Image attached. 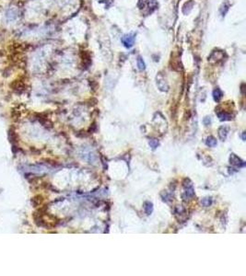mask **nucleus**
I'll list each match as a JSON object with an SVG mask.
<instances>
[{
	"label": "nucleus",
	"mask_w": 246,
	"mask_h": 276,
	"mask_svg": "<svg viewBox=\"0 0 246 276\" xmlns=\"http://www.w3.org/2000/svg\"><path fill=\"white\" fill-rule=\"evenodd\" d=\"M138 6L145 14H149L158 8V3L156 0H140Z\"/></svg>",
	"instance_id": "nucleus-1"
},
{
	"label": "nucleus",
	"mask_w": 246,
	"mask_h": 276,
	"mask_svg": "<svg viewBox=\"0 0 246 276\" xmlns=\"http://www.w3.org/2000/svg\"><path fill=\"white\" fill-rule=\"evenodd\" d=\"M156 79H157V86L160 91H168V89H169L168 83L166 82L165 77L163 76V75L161 73L158 74Z\"/></svg>",
	"instance_id": "nucleus-2"
},
{
	"label": "nucleus",
	"mask_w": 246,
	"mask_h": 276,
	"mask_svg": "<svg viewBox=\"0 0 246 276\" xmlns=\"http://www.w3.org/2000/svg\"><path fill=\"white\" fill-rule=\"evenodd\" d=\"M121 41H122V44H124L125 47L131 48L135 44V34H133V33L127 34L122 38Z\"/></svg>",
	"instance_id": "nucleus-3"
},
{
	"label": "nucleus",
	"mask_w": 246,
	"mask_h": 276,
	"mask_svg": "<svg viewBox=\"0 0 246 276\" xmlns=\"http://www.w3.org/2000/svg\"><path fill=\"white\" fill-rule=\"evenodd\" d=\"M230 163L233 166H236V167H244L245 166V162L242 161L238 155H236L235 154H231L230 156Z\"/></svg>",
	"instance_id": "nucleus-4"
},
{
	"label": "nucleus",
	"mask_w": 246,
	"mask_h": 276,
	"mask_svg": "<svg viewBox=\"0 0 246 276\" xmlns=\"http://www.w3.org/2000/svg\"><path fill=\"white\" fill-rule=\"evenodd\" d=\"M229 127L226 125H222L219 128V137L221 141H224L227 138L228 133H229Z\"/></svg>",
	"instance_id": "nucleus-5"
},
{
	"label": "nucleus",
	"mask_w": 246,
	"mask_h": 276,
	"mask_svg": "<svg viewBox=\"0 0 246 276\" xmlns=\"http://www.w3.org/2000/svg\"><path fill=\"white\" fill-rule=\"evenodd\" d=\"M218 117L219 118L220 121H230L232 119L231 114L226 112V111H221V112H218Z\"/></svg>",
	"instance_id": "nucleus-6"
},
{
	"label": "nucleus",
	"mask_w": 246,
	"mask_h": 276,
	"mask_svg": "<svg viewBox=\"0 0 246 276\" xmlns=\"http://www.w3.org/2000/svg\"><path fill=\"white\" fill-rule=\"evenodd\" d=\"M213 99H214V100L215 101H217V102H219L221 99H222V97H223V92L219 89V88H217V89H214V91H213Z\"/></svg>",
	"instance_id": "nucleus-7"
},
{
	"label": "nucleus",
	"mask_w": 246,
	"mask_h": 276,
	"mask_svg": "<svg viewBox=\"0 0 246 276\" xmlns=\"http://www.w3.org/2000/svg\"><path fill=\"white\" fill-rule=\"evenodd\" d=\"M144 210H145V213H146L148 215H151V213L153 212V204H152V203H150V202H146L145 204H144Z\"/></svg>",
	"instance_id": "nucleus-8"
},
{
	"label": "nucleus",
	"mask_w": 246,
	"mask_h": 276,
	"mask_svg": "<svg viewBox=\"0 0 246 276\" xmlns=\"http://www.w3.org/2000/svg\"><path fill=\"white\" fill-rule=\"evenodd\" d=\"M206 144H207V145L208 146H209V147H214V146H216L217 145V140H216V138L215 137H213V136H209L208 138H207V140H206Z\"/></svg>",
	"instance_id": "nucleus-9"
},
{
	"label": "nucleus",
	"mask_w": 246,
	"mask_h": 276,
	"mask_svg": "<svg viewBox=\"0 0 246 276\" xmlns=\"http://www.w3.org/2000/svg\"><path fill=\"white\" fill-rule=\"evenodd\" d=\"M185 189V195L188 198H192L194 195V187L191 186V187H187V188H184Z\"/></svg>",
	"instance_id": "nucleus-10"
},
{
	"label": "nucleus",
	"mask_w": 246,
	"mask_h": 276,
	"mask_svg": "<svg viewBox=\"0 0 246 276\" xmlns=\"http://www.w3.org/2000/svg\"><path fill=\"white\" fill-rule=\"evenodd\" d=\"M137 67L140 71H143L145 68H146V65H145V62L143 61V59L138 56L137 59Z\"/></svg>",
	"instance_id": "nucleus-11"
},
{
	"label": "nucleus",
	"mask_w": 246,
	"mask_h": 276,
	"mask_svg": "<svg viewBox=\"0 0 246 276\" xmlns=\"http://www.w3.org/2000/svg\"><path fill=\"white\" fill-rule=\"evenodd\" d=\"M201 204L205 206V207H209L212 204V199L210 197H206L201 201Z\"/></svg>",
	"instance_id": "nucleus-12"
},
{
	"label": "nucleus",
	"mask_w": 246,
	"mask_h": 276,
	"mask_svg": "<svg viewBox=\"0 0 246 276\" xmlns=\"http://www.w3.org/2000/svg\"><path fill=\"white\" fill-rule=\"evenodd\" d=\"M149 145L152 149H156L159 145V141L157 139H150L149 140Z\"/></svg>",
	"instance_id": "nucleus-13"
},
{
	"label": "nucleus",
	"mask_w": 246,
	"mask_h": 276,
	"mask_svg": "<svg viewBox=\"0 0 246 276\" xmlns=\"http://www.w3.org/2000/svg\"><path fill=\"white\" fill-rule=\"evenodd\" d=\"M210 123H211V118L210 117H206V118H204V124H206L207 126H209V124H210Z\"/></svg>",
	"instance_id": "nucleus-14"
},
{
	"label": "nucleus",
	"mask_w": 246,
	"mask_h": 276,
	"mask_svg": "<svg viewBox=\"0 0 246 276\" xmlns=\"http://www.w3.org/2000/svg\"><path fill=\"white\" fill-rule=\"evenodd\" d=\"M241 137H242V140H243V141H245V132H243V133H242Z\"/></svg>",
	"instance_id": "nucleus-15"
}]
</instances>
